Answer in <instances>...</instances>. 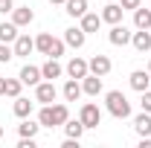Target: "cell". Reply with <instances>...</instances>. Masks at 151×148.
Instances as JSON below:
<instances>
[{"mask_svg":"<svg viewBox=\"0 0 151 148\" xmlns=\"http://www.w3.org/2000/svg\"><path fill=\"white\" fill-rule=\"evenodd\" d=\"M0 137H3V128H0Z\"/></svg>","mask_w":151,"mask_h":148,"instance_id":"36","label":"cell"},{"mask_svg":"<svg viewBox=\"0 0 151 148\" xmlns=\"http://www.w3.org/2000/svg\"><path fill=\"white\" fill-rule=\"evenodd\" d=\"M99 23H102V15L84 12V15H81V23H78V26H81V29H84V32L90 35V32H99Z\"/></svg>","mask_w":151,"mask_h":148,"instance_id":"20","label":"cell"},{"mask_svg":"<svg viewBox=\"0 0 151 148\" xmlns=\"http://www.w3.org/2000/svg\"><path fill=\"white\" fill-rule=\"evenodd\" d=\"M20 87H23V81H20V78H6V96L18 99V96H20Z\"/></svg>","mask_w":151,"mask_h":148,"instance_id":"27","label":"cell"},{"mask_svg":"<svg viewBox=\"0 0 151 148\" xmlns=\"http://www.w3.org/2000/svg\"><path fill=\"white\" fill-rule=\"evenodd\" d=\"M105 108H108V113L116 116V119H128V116H131V102H128V96L122 90H111L108 93V96H105Z\"/></svg>","mask_w":151,"mask_h":148,"instance_id":"2","label":"cell"},{"mask_svg":"<svg viewBox=\"0 0 151 148\" xmlns=\"http://www.w3.org/2000/svg\"><path fill=\"white\" fill-rule=\"evenodd\" d=\"M139 105H142V111L151 113V90H142V99H139Z\"/></svg>","mask_w":151,"mask_h":148,"instance_id":"29","label":"cell"},{"mask_svg":"<svg viewBox=\"0 0 151 148\" xmlns=\"http://www.w3.org/2000/svg\"><path fill=\"white\" fill-rule=\"evenodd\" d=\"M38 131H41V122H32L29 116L18 125V134H20V137H38Z\"/></svg>","mask_w":151,"mask_h":148,"instance_id":"26","label":"cell"},{"mask_svg":"<svg viewBox=\"0 0 151 148\" xmlns=\"http://www.w3.org/2000/svg\"><path fill=\"white\" fill-rule=\"evenodd\" d=\"M18 29H20V26L15 23V20H9V23H0V41H3V44H15V38L20 35Z\"/></svg>","mask_w":151,"mask_h":148,"instance_id":"19","label":"cell"},{"mask_svg":"<svg viewBox=\"0 0 151 148\" xmlns=\"http://www.w3.org/2000/svg\"><path fill=\"white\" fill-rule=\"evenodd\" d=\"M139 148H151V137H142L139 139Z\"/></svg>","mask_w":151,"mask_h":148,"instance_id":"32","label":"cell"},{"mask_svg":"<svg viewBox=\"0 0 151 148\" xmlns=\"http://www.w3.org/2000/svg\"><path fill=\"white\" fill-rule=\"evenodd\" d=\"M122 12H125V9H122V6H119V3H113V0H108V6H105V9H102V20H105V23H122Z\"/></svg>","mask_w":151,"mask_h":148,"instance_id":"10","label":"cell"},{"mask_svg":"<svg viewBox=\"0 0 151 148\" xmlns=\"http://www.w3.org/2000/svg\"><path fill=\"white\" fill-rule=\"evenodd\" d=\"M64 41H58V38H52L50 32H41V35L35 38V50L38 52H44L47 58H61L64 55Z\"/></svg>","mask_w":151,"mask_h":148,"instance_id":"3","label":"cell"},{"mask_svg":"<svg viewBox=\"0 0 151 148\" xmlns=\"http://www.w3.org/2000/svg\"><path fill=\"white\" fill-rule=\"evenodd\" d=\"M64 99H67V102H76V99H78V96H81V81H78V78H67V84H64Z\"/></svg>","mask_w":151,"mask_h":148,"instance_id":"22","label":"cell"},{"mask_svg":"<svg viewBox=\"0 0 151 148\" xmlns=\"http://www.w3.org/2000/svg\"><path fill=\"white\" fill-rule=\"evenodd\" d=\"M84 125H81V119H67L64 122V134L67 137H73V139H81V134H84Z\"/></svg>","mask_w":151,"mask_h":148,"instance_id":"24","label":"cell"},{"mask_svg":"<svg viewBox=\"0 0 151 148\" xmlns=\"http://www.w3.org/2000/svg\"><path fill=\"white\" fill-rule=\"evenodd\" d=\"M148 73H151V61H148Z\"/></svg>","mask_w":151,"mask_h":148,"instance_id":"35","label":"cell"},{"mask_svg":"<svg viewBox=\"0 0 151 148\" xmlns=\"http://www.w3.org/2000/svg\"><path fill=\"white\" fill-rule=\"evenodd\" d=\"M15 55H20V58H26L32 50H35V38H29V35H18L15 38Z\"/></svg>","mask_w":151,"mask_h":148,"instance_id":"14","label":"cell"},{"mask_svg":"<svg viewBox=\"0 0 151 148\" xmlns=\"http://www.w3.org/2000/svg\"><path fill=\"white\" fill-rule=\"evenodd\" d=\"M131 44H134L137 52H148L151 50V32L148 29H137V32L131 35Z\"/></svg>","mask_w":151,"mask_h":148,"instance_id":"12","label":"cell"},{"mask_svg":"<svg viewBox=\"0 0 151 148\" xmlns=\"http://www.w3.org/2000/svg\"><path fill=\"white\" fill-rule=\"evenodd\" d=\"M0 96H6V78H0Z\"/></svg>","mask_w":151,"mask_h":148,"instance_id":"33","label":"cell"},{"mask_svg":"<svg viewBox=\"0 0 151 148\" xmlns=\"http://www.w3.org/2000/svg\"><path fill=\"white\" fill-rule=\"evenodd\" d=\"M61 73H64V67L58 64V58H47V64L41 67V75L50 78V81H52V78H61Z\"/></svg>","mask_w":151,"mask_h":148,"instance_id":"17","label":"cell"},{"mask_svg":"<svg viewBox=\"0 0 151 148\" xmlns=\"http://www.w3.org/2000/svg\"><path fill=\"white\" fill-rule=\"evenodd\" d=\"M87 73H90V67H87L84 58H78V55L70 58V64H67V75H70V78H78V81H81Z\"/></svg>","mask_w":151,"mask_h":148,"instance_id":"8","label":"cell"},{"mask_svg":"<svg viewBox=\"0 0 151 148\" xmlns=\"http://www.w3.org/2000/svg\"><path fill=\"white\" fill-rule=\"evenodd\" d=\"M108 41H111L113 47H125V44H131V32H128L122 23H113L111 32H108Z\"/></svg>","mask_w":151,"mask_h":148,"instance_id":"7","label":"cell"},{"mask_svg":"<svg viewBox=\"0 0 151 148\" xmlns=\"http://www.w3.org/2000/svg\"><path fill=\"white\" fill-rule=\"evenodd\" d=\"M87 67H90V73H93V75H102V78H105V75L111 73L113 64H111V58H108V55H93L90 61H87Z\"/></svg>","mask_w":151,"mask_h":148,"instance_id":"9","label":"cell"},{"mask_svg":"<svg viewBox=\"0 0 151 148\" xmlns=\"http://www.w3.org/2000/svg\"><path fill=\"white\" fill-rule=\"evenodd\" d=\"M134 131L139 134V137H151V113H139V116H134Z\"/></svg>","mask_w":151,"mask_h":148,"instance_id":"18","label":"cell"},{"mask_svg":"<svg viewBox=\"0 0 151 148\" xmlns=\"http://www.w3.org/2000/svg\"><path fill=\"white\" fill-rule=\"evenodd\" d=\"M12 111H15V116L26 119V116L32 113V102H29V99H23V96H18V99H15V105H12Z\"/></svg>","mask_w":151,"mask_h":148,"instance_id":"25","label":"cell"},{"mask_svg":"<svg viewBox=\"0 0 151 148\" xmlns=\"http://www.w3.org/2000/svg\"><path fill=\"white\" fill-rule=\"evenodd\" d=\"M12 20H15L18 26H29V23L35 20V12H32L29 6H15V9H12Z\"/></svg>","mask_w":151,"mask_h":148,"instance_id":"15","label":"cell"},{"mask_svg":"<svg viewBox=\"0 0 151 148\" xmlns=\"http://www.w3.org/2000/svg\"><path fill=\"white\" fill-rule=\"evenodd\" d=\"M64 12L70 18H81L87 12V0H64Z\"/></svg>","mask_w":151,"mask_h":148,"instance_id":"23","label":"cell"},{"mask_svg":"<svg viewBox=\"0 0 151 148\" xmlns=\"http://www.w3.org/2000/svg\"><path fill=\"white\" fill-rule=\"evenodd\" d=\"M18 78L23 81V84L35 87V84L41 81V78H44V75H41V67H32V64H23V67H20V75H18Z\"/></svg>","mask_w":151,"mask_h":148,"instance_id":"11","label":"cell"},{"mask_svg":"<svg viewBox=\"0 0 151 148\" xmlns=\"http://www.w3.org/2000/svg\"><path fill=\"white\" fill-rule=\"evenodd\" d=\"M78 119H81V125H84V128H99V122H102V111H99V105L84 102V105H81V111H78Z\"/></svg>","mask_w":151,"mask_h":148,"instance_id":"4","label":"cell"},{"mask_svg":"<svg viewBox=\"0 0 151 148\" xmlns=\"http://www.w3.org/2000/svg\"><path fill=\"white\" fill-rule=\"evenodd\" d=\"M119 6H122V9H137V6H142V0H122Z\"/></svg>","mask_w":151,"mask_h":148,"instance_id":"31","label":"cell"},{"mask_svg":"<svg viewBox=\"0 0 151 148\" xmlns=\"http://www.w3.org/2000/svg\"><path fill=\"white\" fill-rule=\"evenodd\" d=\"M12 9H15L12 0H0V15H6V12H12Z\"/></svg>","mask_w":151,"mask_h":148,"instance_id":"30","label":"cell"},{"mask_svg":"<svg viewBox=\"0 0 151 148\" xmlns=\"http://www.w3.org/2000/svg\"><path fill=\"white\" fill-rule=\"evenodd\" d=\"M67 119H70V111H67V105H64V102L44 105V108H41V113H38L41 128H58V125H64Z\"/></svg>","mask_w":151,"mask_h":148,"instance_id":"1","label":"cell"},{"mask_svg":"<svg viewBox=\"0 0 151 148\" xmlns=\"http://www.w3.org/2000/svg\"><path fill=\"white\" fill-rule=\"evenodd\" d=\"M128 81H131V87L137 93H142V90H148V84H151V73L148 70H134Z\"/></svg>","mask_w":151,"mask_h":148,"instance_id":"13","label":"cell"},{"mask_svg":"<svg viewBox=\"0 0 151 148\" xmlns=\"http://www.w3.org/2000/svg\"><path fill=\"white\" fill-rule=\"evenodd\" d=\"M81 90L87 93V96H99V93H102V75L87 73L84 78H81Z\"/></svg>","mask_w":151,"mask_h":148,"instance_id":"16","label":"cell"},{"mask_svg":"<svg viewBox=\"0 0 151 148\" xmlns=\"http://www.w3.org/2000/svg\"><path fill=\"white\" fill-rule=\"evenodd\" d=\"M12 58H15V50H12L9 44H3V41H0V64H9Z\"/></svg>","mask_w":151,"mask_h":148,"instance_id":"28","label":"cell"},{"mask_svg":"<svg viewBox=\"0 0 151 148\" xmlns=\"http://www.w3.org/2000/svg\"><path fill=\"white\" fill-rule=\"evenodd\" d=\"M134 26H137V29H151V9L137 6V9H134Z\"/></svg>","mask_w":151,"mask_h":148,"instance_id":"21","label":"cell"},{"mask_svg":"<svg viewBox=\"0 0 151 148\" xmlns=\"http://www.w3.org/2000/svg\"><path fill=\"white\" fill-rule=\"evenodd\" d=\"M55 99H58V90H55V84H52L50 78L35 84V102H41V105H52Z\"/></svg>","mask_w":151,"mask_h":148,"instance_id":"5","label":"cell"},{"mask_svg":"<svg viewBox=\"0 0 151 148\" xmlns=\"http://www.w3.org/2000/svg\"><path fill=\"white\" fill-rule=\"evenodd\" d=\"M84 41H87V32H84L81 26H70V29H64V44H67V47L81 50V47H84Z\"/></svg>","mask_w":151,"mask_h":148,"instance_id":"6","label":"cell"},{"mask_svg":"<svg viewBox=\"0 0 151 148\" xmlns=\"http://www.w3.org/2000/svg\"><path fill=\"white\" fill-rule=\"evenodd\" d=\"M50 3H55V6H64V0H50Z\"/></svg>","mask_w":151,"mask_h":148,"instance_id":"34","label":"cell"}]
</instances>
